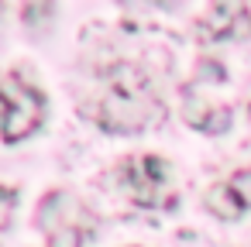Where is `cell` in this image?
<instances>
[{
    "label": "cell",
    "mask_w": 251,
    "mask_h": 247,
    "mask_svg": "<svg viewBox=\"0 0 251 247\" xmlns=\"http://www.w3.org/2000/svg\"><path fill=\"white\" fill-rule=\"evenodd\" d=\"M35 223L45 233V247H83L97 233V213L66 189H52L49 196H42Z\"/></svg>",
    "instance_id": "2"
},
{
    "label": "cell",
    "mask_w": 251,
    "mask_h": 247,
    "mask_svg": "<svg viewBox=\"0 0 251 247\" xmlns=\"http://www.w3.org/2000/svg\"><path fill=\"white\" fill-rule=\"evenodd\" d=\"M251 35V18L244 0H213L206 18L200 21V38L203 42H220V38H237Z\"/></svg>",
    "instance_id": "5"
},
{
    "label": "cell",
    "mask_w": 251,
    "mask_h": 247,
    "mask_svg": "<svg viewBox=\"0 0 251 247\" xmlns=\"http://www.w3.org/2000/svg\"><path fill=\"white\" fill-rule=\"evenodd\" d=\"M45 110L49 103L42 90H35L18 72L0 76V141L4 144H18L31 137L45 124Z\"/></svg>",
    "instance_id": "3"
},
{
    "label": "cell",
    "mask_w": 251,
    "mask_h": 247,
    "mask_svg": "<svg viewBox=\"0 0 251 247\" xmlns=\"http://www.w3.org/2000/svg\"><path fill=\"white\" fill-rule=\"evenodd\" d=\"M14 206H18V189L0 185V233L11 226V213H14Z\"/></svg>",
    "instance_id": "10"
},
{
    "label": "cell",
    "mask_w": 251,
    "mask_h": 247,
    "mask_svg": "<svg viewBox=\"0 0 251 247\" xmlns=\"http://www.w3.org/2000/svg\"><path fill=\"white\" fill-rule=\"evenodd\" d=\"M52 14V0H0V21H25V24H38Z\"/></svg>",
    "instance_id": "7"
},
{
    "label": "cell",
    "mask_w": 251,
    "mask_h": 247,
    "mask_svg": "<svg viewBox=\"0 0 251 247\" xmlns=\"http://www.w3.org/2000/svg\"><path fill=\"white\" fill-rule=\"evenodd\" d=\"M165 117L162 96L155 83L131 62H114L103 72L100 100H97V124L107 134H138Z\"/></svg>",
    "instance_id": "1"
},
{
    "label": "cell",
    "mask_w": 251,
    "mask_h": 247,
    "mask_svg": "<svg viewBox=\"0 0 251 247\" xmlns=\"http://www.w3.org/2000/svg\"><path fill=\"white\" fill-rule=\"evenodd\" d=\"M206 209H210L213 216H220V220H237V216L244 213L241 199L230 192L227 182H224V185H213V189L206 192Z\"/></svg>",
    "instance_id": "8"
},
{
    "label": "cell",
    "mask_w": 251,
    "mask_h": 247,
    "mask_svg": "<svg viewBox=\"0 0 251 247\" xmlns=\"http://www.w3.org/2000/svg\"><path fill=\"white\" fill-rule=\"evenodd\" d=\"M227 185H230V192L241 199V206H244V209H251V168H241V172H234Z\"/></svg>",
    "instance_id": "9"
},
{
    "label": "cell",
    "mask_w": 251,
    "mask_h": 247,
    "mask_svg": "<svg viewBox=\"0 0 251 247\" xmlns=\"http://www.w3.org/2000/svg\"><path fill=\"white\" fill-rule=\"evenodd\" d=\"M182 117L189 127H196L203 134H224L230 127V110L224 103H210L203 96V90H196V86H189L182 96Z\"/></svg>",
    "instance_id": "6"
},
{
    "label": "cell",
    "mask_w": 251,
    "mask_h": 247,
    "mask_svg": "<svg viewBox=\"0 0 251 247\" xmlns=\"http://www.w3.org/2000/svg\"><path fill=\"white\" fill-rule=\"evenodd\" d=\"M121 179H124L127 196H131L134 206H145V209H165V206L176 202L169 161L158 158V155H138V158H127V161L121 165Z\"/></svg>",
    "instance_id": "4"
}]
</instances>
